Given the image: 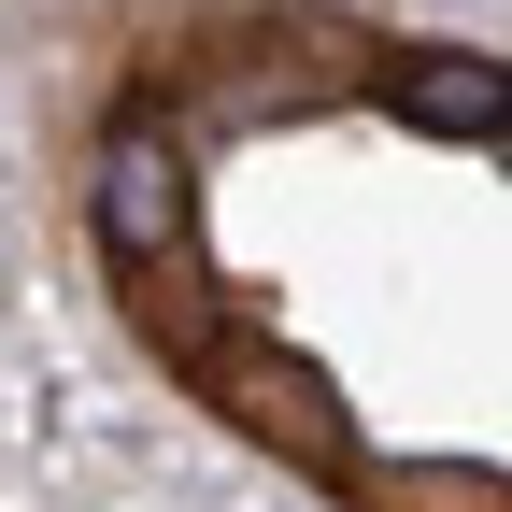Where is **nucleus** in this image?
I'll return each instance as SVG.
<instances>
[{"instance_id":"obj_1","label":"nucleus","mask_w":512,"mask_h":512,"mask_svg":"<svg viewBox=\"0 0 512 512\" xmlns=\"http://www.w3.org/2000/svg\"><path fill=\"white\" fill-rule=\"evenodd\" d=\"M200 384H214V413L256 441V456H285V470H313V484H356V413H342V384L313 370V356L228 328V342L200 356Z\"/></svg>"},{"instance_id":"obj_2","label":"nucleus","mask_w":512,"mask_h":512,"mask_svg":"<svg viewBox=\"0 0 512 512\" xmlns=\"http://www.w3.org/2000/svg\"><path fill=\"white\" fill-rule=\"evenodd\" d=\"M86 214H100V256H114V271H185V256H200V157H185L171 114H128L114 143H100Z\"/></svg>"},{"instance_id":"obj_3","label":"nucleus","mask_w":512,"mask_h":512,"mask_svg":"<svg viewBox=\"0 0 512 512\" xmlns=\"http://www.w3.org/2000/svg\"><path fill=\"white\" fill-rule=\"evenodd\" d=\"M342 86H370V57L342 29H271V43H242L200 72V114L214 128H285V114H328Z\"/></svg>"},{"instance_id":"obj_4","label":"nucleus","mask_w":512,"mask_h":512,"mask_svg":"<svg viewBox=\"0 0 512 512\" xmlns=\"http://www.w3.org/2000/svg\"><path fill=\"white\" fill-rule=\"evenodd\" d=\"M384 86H399V114L413 128H441V143H498V57H456V43H427V57H399V72H384Z\"/></svg>"},{"instance_id":"obj_5","label":"nucleus","mask_w":512,"mask_h":512,"mask_svg":"<svg viewBox=\"0 0 512 512\" xmlns=\"http://www.w3.org/2000/svg\"><path fill=\"white\" fill-rule=\"evenodd\" d=\"M128 313H143V328H157L185 370L228 342V299H214V271H200V256H185V271H128Z\"/></svg>"},{"instance_id":"obj_6","label":"nucleus","mask_w":512,"mask_h":512,"mask_svg":"<svg viewBox=\"0 0 512 512\" xmlns=\"http://www.w3.org/2000/svg\"><path fill=\"white\" fill-rule=\"evenodd\" d=\"M356 498L370 512H498V470H456V456L441 470H356Z\"/></svg>"}]
</instances>
